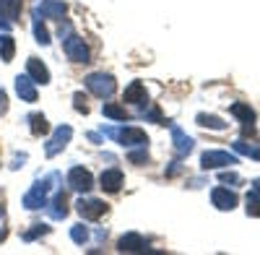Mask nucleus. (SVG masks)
<instances>
[{"instance_id":"1","label":"nucleus","mask_w":260,"mask_h":255,"mask_svg":"<svg viewBox=\"0 0 260 255\" xmlns=\"http://www.w3.org/2000/svg\"><path fill=\"white\" fill-rule=\"evenodd\" d=\"M60 42H62V52L68 55L71 62H89V47H86V42L73 31V26L65 21L60 26Z\"/></svg>"},{"instance_id":"2","label":"nucleus","mask_w":260,"mask_h":255,"mask_svg":"<svg viewBox=\"0 0 260 255\" xmlns=\"http://www.w3.org/2000/svg\"><path fill=\"white\" fill-rule=\"evenodd\" d=\"M55 177H60V175H57V172H52V175H47L45 180L34 182V187L24 196V208L37 211V208H42V206H47V193H50V187H52L50 182H52Z\"/></svg>"},{"instance_id":"3","label":"nucleus","mask_w":260,"mask_h":255,"mask_svg":"<svg viewBox=\"0 0 260 255\" xmlns=\"http://www.w3.org/2000/svg\"><path fill=\"white\" fill-rule=\"evenodd\" d=\"M86 89H89L94 97L99 99H107V97H112L115 89H117V83L110 73H91V76H86Z\"/></svg>"},{"instance_id":"4","label":"nucleus","mask_w":260,"mask_h":255,"mask_svg":"<svg viewBox=\"0 0 260 255\" xmlns=\"http://www.w3.org/2000/svg\"><path fill=\"white\" fill-rule=\"evenodd\" d=\"M76 211L83 216V219H89V221H96L107 214V203L104 201H96V198H78L76 201Z\"/></svg>"},{"instance_id":"5","label":"nucleus","mask_w":260,"mask_h":255,"mask_svg":"<svg viewBox=\"0 0 260 255\" xmlns=\"http://www.w3.org/2000/svg\"><path fill=\"white\" fill-rule=\"evenodd\" d=\"M68 187L76 190V193H89V190L94 187L91 172H89V169H83V167H73L68 172Z\"/></svg>"},{"instance_id":"6","label":"nucleus","mask_w":260,"mask_h":255,"mask_svg":"<svg viewBox=\"0 0 260 255\" xmlns=\"http://www.w3.org/2000/svg\"><path fill=\"white\" fill-rule=\"evenodd\" d=\"M237 164V156L229 151H219V148H211L201 156V167L203 169H219V167H232Z\"/></svg>"},{"instance_id":"7","label":"nucleus","mask_w":260,"mask_h":255,"mask_svg":"<svg viewBox=\"0 0 260 255\" xmlns=\"http://www.w3.org/2000/svg\"><path fill=\"white\" fill-rule=\"evenodd\" d=\"M65 13H68V6H65L62 0H42V3L34 8V16H39V18H57V21H62Z\"/></svg>"},{"instance_id":"8","label":"nucleus","mask_w":260,"mask_h":255,"mask_svg":"<svg viewBox=\"0 0 260 255\" xmlns=\"http://www.w3.org/2000/svg\"><path fill=\"white\" fill-rule=\"evenodd\" d=\"M71 136H73V128H71V125H60L57 131H55V136L50 138V143L45 146V154H47V156H55V154H60L62 148L68 146Z\"/></svg>"},{"instance_id":"9","label":"nucleus","mask_w":260,"mask_h":255,"mask_svg":"<svg viewBox=\"0 0 260 255\" xmlns=\"http://www.w3.org/2000/svg\"><path fill=\"white\" fill-rule=\"evenodd\" d=\"M115 141H120L127 148H133V146H146L148 136L141 131V128H120V131H115Z\"/></svg>"},{"instance_id":"10","label":"nucleus","mask_w":260,"mask_h":255,"mask_svg":"<svg viewBox=\"0 0 260 255\" xmlns=\"http://www.w3.org/2000/svg\"><path fill=\"white\" fill-rule=\"evenodd\" d=\"M99 182H102L99 187L104 190V193H117V190L122 187V182H125V175H122V169L112 167V169H104Z\"/></svg>"},{"instance_id":"11","label":"nucleus","mask_w":260,"mask_h":255,"mask_svg":"<svg viewBox=\"0 0 260 255\" xmlns=\"http://www.w3.org/2000/svg\"><path fill=\"white\" fill-rule=\"evenodd\" d=\"M26 76L34 81V83H50V71H47V66L42 60H37V57H29L26 60Z\"/></svg>"},{"instance_id":"12","label":"nucleus","mask_w":260,"mask_h":255,"mask_svg":"<svg viewBox=\"0 0 260 255\" xmlns=\"http://www.w3.org/2000/svg\"><path fill=\"white\" fill-rule=\"evenodd\" d=\"M211 201H213V206L219 211H232L237 206V196L232 193V190H226V187H213L211 190Z\"/></svg>"},{"instance_id":"13","label":"nucleus","mask_w":260,"mask_h":255,"mask_svg":"<svg viewBox=\"0 0 260 255\" xmlns=\"http://www.w3.org/2000/svg\"><path fill=\"white\" fill-rule=\"evenodd\" d=\"M117 250H120V252H143V250H146V240L138 235V232H127V235L120 237Z\"/></svg>"},{"instance_id":"14","label":"nucleus","mask_w":260,"mask_h":255,"mask_svg":"<svg viewBox=\"0 0 260 255\" xmlns=\"http://www.w3.org/2000/svg\"><path fill=\"white\" fill-rule=\"evenodd\" d=\"M169 128H172V143H175V151H177L180 156L190 154V151H192V138L185 136V133H182V128L175 125V122H169Z\"/></svg>"},{"instance_id":"15","label":"nucleus","mask_w":260,"mask_h":255,"mask_svg":"<svg viewBox=\"0 0 260 255\" xmlns=\"http://www.w3.org/2000/svg\"><path fill=\"white\" fill-rule=\"evenodd\" d=\"M16 94L24 99V102H37V89H34V81L29 76H18L16 78Z\"/></svg>"},{"instance_id":"16","label":"nucleus","mask_w":260,"mask_h":255,"mask_svg":"<svg viewBox=\"0 0 260 255\" xmlns=\"http://www.w3.org/2000/svg\"><path fill=\"white\" fill-rule=\"evenodd\" d=\"M122 102H127V104H143V102H146V86H143L141 81H133V83L125 89Z\"/></svg>"},{"instance_id":"17","label":"nucleus","mask_w":260,"mask_h":255,"mask_svg":"<svg viewBox=\"0 0 260 255\" xmlns=\"http://www.w3.org/2000/svg\"><path fill=\"white\" fill-rule=\"evenodd\" d=\"M50 216H52V219H65V216H68V198H65L62 190H60V193L52 198V203H50Z\"/></svg>"},{"instance_id":"18","label":"nucleus","mask_w":260,"mask_h":255,"mask_svg":"<svg viewBox=\"0 0 260 255\" xmlns=\"http://www.w3.org/2000/svg\"><path fill=\"white\" fill-rule=\"evenodd\" d=\"M229 112H232L234 117H240L245 125H252V122H255V112H252L250 104H245V102H234L232 107H229Z\"/></svg>"},{"instance_id":"19","label":"nucleus","mask_w":260,"mask_h":255,"mask_svg":"<svg viewBox=\"0 0 260 255\" xmlns=\"http://www.w3.org/2000/svg\"><path fill=\"white\" fill-rule=\"evenodd\" d=\"M21 3L24 0H0V16H6L11 24H16V18L21 13Z\"/></svg>"},{"instance_id":"20","label":"nucleus","mask_w":260,"mask_h":255,"mask_svg":"<svg viewBox=\"0 0 260 255\" xmlns=\"http://www.w3.org/2000/svg\"><path fill=\"white\" fill-rule=\"evenodd\" d=\"M16 55V42L11 34H0V60L3 62H11Z\"/></svg>"},{"instance_id":"21","label":"nucleus","mask_w":260,"mask_h":255,"mask_svg":"<svg viewBox=\"0 0 260 255\" xmlns=\"http://www.w3.org/2000/svg\"><path fill=\"white\" fill-rule=\"evenodd\" d=\"M102 115H104V117H110V120H120V122H125V120H127L125 107H120V104H115V102L102 104Z\"/></svg>"},{"instance_id":"22","label":"nucleus","mask_w":260,"mask_h":255,"mask_svg":"<svg viewBox=\"0 0 260 255\" xmlns=\"http://www.w3.org/2000/svg\"><path fill=\"white\" fill-rule=\"evenodd\" d=\"M195 120H198L201 128H211V131H226V122H224L221 117H216V115H206V112H201Z\"/></svg>"},{"instance_id":"23","label":"nucleus","mask_w":260,"mask_h":255,"mask_svg":"<svg viewBox=\"0 0 260 255\" xmlns=\"http://www.w3.org/2000/svg\"><path fill=\"white\" fill-rule=\"evenodd\" d=\"M29 122H31V133H34L37 138L50 133V122H47V117H45V115H39V112H37V115H31V117H29Z\"/></svg>"},{"instance_id":"24","label":"nucleus","mask_w":260,"mask_h":255,"mask_svg":"<svg viewBox=\"0 0 260 255\" xmlns=\"http://www.w3.org/2000/svg\"><path fill=\"white\" fill-rule=\"evenodd\" d=\"M34 37H37V42L42 47H47L50 45V31L45 29V24H42V18L39 16H34Z\"/></svg>"},{"instance_id":"25","label":"nucleus","mask_w":260,"mask_h":255,"mask_svg":"<svg viewBox=\"0 0 260 255\" xmlns=\"http://www.w3.org/2000/svg\"><path fill=\"white\" fill-rule=\"evenodd\" d=\"M234 151H237V154H245V156H252V159H257V162H260V148H257V146H252V143L237 141V143H234Z\"/></svg>"},{"instance_id":"26","label":"nucleus","mask_w":260,"mask_h":255,"mask_svg":"<svg viewBox=\"0 0 260 255\" xmlns=\"http://www.w3.org/2000/svg\"><path fill=\"white\" fill-rule=\"evenodd\" d=\"M71 240L76 242V245H86L89 242V229H86L83 224H76V227H71Z\"/></svg>"},{"instance_id":"27","label":"nucleus","mask_w":260,"mask_h":255,"mask_svg":"<svg viewBox=\"0 0 260 255\" xmlns=\"http://www.w3.org/2000/svg\"><path fill=\"white\" fill-rule=\"evenodd\" d=\"M47 232H50V227H47V224H34V229L24 232L21 237H24L26 242H31V240H37V237H42V235H47Z\"/></svg>"},{"instance_id":"28","label":"nucleus","mask_w":260,"mask_h":255,"mask_svg":"<svg viewBox=\"0 0 260 255\" xmlns=\"http://www.w3.org/2000/svg\"><path fill=\"white\" fill-rule=\"evenodd\" d=\"M143 120H151V122H156V125H167L164 122V117H161V112H159V107L156 104H151L148 110H143V115H141Z\"/></svg>"},{"instance_id":"29","label":"nucleus","mask_w":260,"mask_h":255,"mask_svg":"<svg viewBox=\"0 0 260 255\" xmlns=\"http://www.w3.org/2000/svg\"><path fill=\"white\" fill-rule=\"evenodd\" d=\"M247 214L250 216H260V196H255L252 190L247 193Z\"/></svg>"},{"instance_id":"30","label":"nucleus","mask_w":260,"mask_h":255,"mask_svg":"<svg viewBox=\"0 0 260 255\" xmlns=\"http://www.w3.org/2000/svg\"><path fill=\"white\" fill-rule=\"evenodd\" d=\"M127 162H130V164H146V162H148V151H146V146H141L138 151H130V154H127Z\"/></svg>"},{"instance_id":"31","label":"nucleus","mask_w":260,"mask_h":255,"mask_svg":"<svg viewBox=\"0 0 260 255\" xmlns=\"http://www.w3.org/2000/svg\"><path fill=\"white\" fill-rule=\"evenodd\" d=\"M73 107H76V112H81V115H89V104H86V97H83L81 91L73 94Z\"/></svg>"},{"instance_id":"32","label":"nucleus","mask_w":260,"mask_h":255,"mask_svg":"<svg viewBox=\"0 0 260 255\" xmlns=\"http://www.w3.org/2000/svg\"><path fill=\"white\" fill-rule=\"evenodd\" d=\"M219 180H221L224 185H237V182H242L237 172H221V175H219Z\"/></svg>"},{"instance_id":"33","label":"nucleus","mask_w":260,"mask_h":255,"mask_svg":"<svg viewBox=\"0 0 260 255\" xmlns=\"http://www.w3.org/2000/svg\"><path fill=\"white\" fill-rule=\"evenodd\" d=\"M8 112V97H6V91L0 89V115H6Z\"/></svg>"},{"instance_id":"34","label":"nucleus","mask_w":260,"mask_h":255,"mask_svg":"<svg viewBox=\"0 0 260 255\" xmlns=\"http://www.w3.org/2000/svg\"><path fill=\"white\" fill-rule=\"evenodd\" d=\"M24 162H26V154H16V156H13V164H11V169H18V167L24 164Z\"/></svg>"},{"instance_id":"35","label":"nucleus","mask_w":260,"mask_h":255,"mask_svg":"<svg viewBox=\"0 0 260 255\" xmlns=\"http://www.w3.org/2000/svg\"><path fill=\"white\" fill-rule=\"evenodd\" d=\"M180 169H182V167H180V164H177V162H172V167H169V169H167V177H175V175H177V172H180Z\"/></svg>"},{"instance_id":"36","label":"nucleus","mask_w":260,"mask_h":255,"mask_svg":"<svg viewBox=\"0 0 260 255\" xmlns=\"http://www.w3.org/2000/svg\"><path fill=\"white\" fill-rule=\"evenodd\" d=\"M252 193L260 196V180H252Z\"/></svg>"},{"instance_id":"37","label":"nucleus","mask_w":260,"mask_h":255,"mask_svg":"<svg viewBox=\"0 0 260 255\" xmlns=\"http://www.w3.org/2000/svg\"><path fill=\"white\" fill-rule=\"evenodd\" d=\"M6 235H8V232H6V229H0V242H3V240H6Z\"/></svg>"},{"instance_id":"38","label":"nucleus","mask_w":260,"mask_h":255,"mask_svg":"<svg viewBox=\"0 0 260 255\" xmlns=\"http://www.w3.org/2000/svg\"><path fill=\"white\" fill-rule=\"evenodd\" d=\"M3 214H6V208H3V206H0V216H3Z\"/></svg>"}]
</instances>
